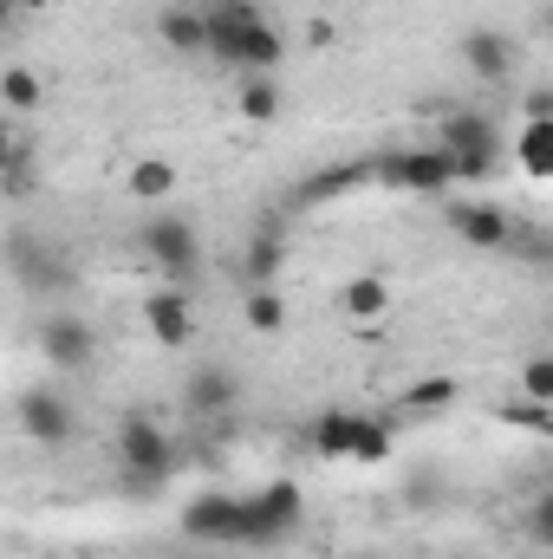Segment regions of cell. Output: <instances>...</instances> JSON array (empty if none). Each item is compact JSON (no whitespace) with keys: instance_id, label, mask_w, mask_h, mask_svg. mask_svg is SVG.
Returning <instances> with one entry per match:
<instances>
[{"instance_id":"34","label":"cell","mask_w":553,"mask_h":559,"mask_svg":"<svg viewBox=\"0 0 553 559\" xmlns=\"http://www.w3.org/2000/svg\"><path fill=\"white\" fill-rule=\"evenodd\" d=\"M196 7H215V0H196Z\"/></svg>"},{"instance_id":"23","label":"cell","mask_w":553,"mask_h":559,"mask_svg":"<svg viewBox=\"0 0 553 559\" xmlns=\"http://www.w3.org/2000/svg\"><path fill=\"white\" fill-rule=\"evenodd\" d=\"M242 312H248V325H255L261 338H280V332H286V299H280L274 286H248V306H242Z\"/></svg>"},{"instance_id":"19","label":"cell","mask_w":553,"mask_h":559,"mask_svg":"<svg viewBox=\"0 0 553 559\" xmlns=\"http://www.w3.org/2000/svg\"><path fill=\"white\" fill-rule=\"evenodd\" d=\"M235 111H242L248 124H274V118H280V79H274V72H255V79H242V92H235Z\"/></svg>"},{"instance_id":"13","label":"cell","mask_w":553,"mask_h":559,"mask_svg":"<svg viewBox=\"0 0 553 559\" xmlns=\"http://www.w3.org/2000/svg\"><path fill=\"white\" fill-rule=\"evenodd\" d=\"M183 404H189L196 423H228L242 411V378H235L228 365H202V371L183 384Z\"/></svg>"},{"instance_id":"12","label":"cell","mask_w":553,"mask_h":559,"mask_svg":"<svg viewBox=\"0 0 553 559\" xmlns=\"http://www.w3.org/2000/svg\"><path fill=\"white\" fill-rule=\"evenodd\" d=\"M456 52H462V66H469L475 85H515V72H521V46L502 26H469Z\"/></svg>"},{"instance_id":"5","label":"cell","mask_w":553,"mask_h":559,"mask_svg":"<svg viewBox=\"0 0 553 559\" xmlns=\"http://www.w3.org/2000/svg\"><path fill=\"white\" fill-rule=\"evenodd\" d=\"M299 527H306V495H299V481H268L261 495H248L242 547H286Z\"/></svg>"},{"instance_id":"6","label":"cell","mask_w":553,"mask_h":559,"mask_svg":"<svg viewBox=\"0 0 553 559\" xmlns=\"http://www.w3.org/2000/svg\"><path fill=\"white\" fill-rule=\"evenodd\" d=\"M372 176L385 189H404V195H449L456 189V156L443 143H423V150H391V156H372Z\"/></svg>"},{"instance_id":"33","label":"cell","mask_w":553,"mask_h":559,"mask_svg":"<svg viewBox=\"0 0 553 559\" xmlns=\"http://www.w3.org/2000/svg\"><path fill=\"white\" fill-rule=\"evenodd\" d=\"M548 352H553V319H548Z\"/></svg>"},{"instance_id":"28","label":"cell","mask_w":553,"mask_h":559,"mask_svg":"<svg viewBox=\"0 0 553 559\" xmlns=\"http://www.w3.org/2000/svg\"><path fill=\"white\" fill-rule=\"evenodd\" d=\"M515 384H521V397H528V404H553V352H534V358H521Z\"/></svg>"},{"instance_id":"3","label":"cell","mask_w":553,"mask_h":559,"mask_svg":"<svg viewBox=\"0 0 553 559\" xmlns=\"http://www.w3.org/2000/svg\"><path fill=\"white\" fill-rule=\"evenodd\" d=\"M436 143L456 156V182H495L502 163H508V143H502V124L489 111H449L436 124Z\"/></svg>"},{"instance_id":"18","label":"cell","mask_w":553,"mask_h":559,"mask_svg":"<svg viewBox=\"0 0 553 559\" xmlns=\"http://www.w3.org/2000/svg\"><path fill=\"white\" fill-rule=\"evenodd\" d=\"M352 182H378V176H372V163H332V169L306 176V182L293 189V202H326V195H345Z\"/></svg>"},{"instance_id":"8","label":"cell","mask_w":553,"mask_h":559,"mask_svg":"<svg viewBox=\"0 0 553 559\" xmlns=\"http://www.w3.org/2000/svg\"><path fill=\"white\" fill-rule=\"evenodd\" d=\"M7 274H13V286L20 293H66L72 286V261L46 241V235H33V228H13L7 235Z\"/></svg>"},{"instance_id":"21","label":"cell","mask_w":553,"mask_h":559,"mask_svg":"<svg viewBox=\"0 0 553 559\" xmlns=\"http://www.w3.org/2000/svg\"><path fill=\"white\" fill-rule=\"evenodd\" d=\"M508 261H521V267H534V274H553V228H541V222H515Z\"/></svg>"},{"instance_id":"32","label":"cell","mask_w":553,"mask_h":559,"mask_svg":"<svg viewBox=\"0 0 553 559\" xmlns=\"http://www.w3.org/2000/svg\"><path fill=\"white\" fill-rule=\"evenodd\" d=\"M534 20H541V33L553 39V0H541V13H534Z\"/></svg>"},{"instance_id":"14","label":"cell","mask_w":553,"mask_h":559,"mask_svg":"<svg viewBox=\"0 0 553 559\" xmlns=\"http://www.w3.org/2000/svg\"><path fill=\"white\" fill-rule=\"evenodd\" d=\"M143 325H150L156 345L183 352V345L196 338V306H189V293H183V286H150V299H143Z\"/></svg>"},{"instance_id":"2","label":"cell","mask_w":553,"mask_h":559,"mask_svg":"<svg viewBox=\"0 0 553 559\" xmlns=\"http://www.w3.org/2000/svg\"><path fill=\"white\" fill-rule=\"evenodd\" d=\"M111 449H118V468H125V488L131 495H163L169 475H176V462H183L176 455V436L156 417H143V411H131V417L118 423Z\"/></svg>"},{"instance_id":"7","label":"cell","mask_w":553,"mask_h":559,"mask_svg":"<svg viewBox=\"0 0 553 559\" xmlns=\"http://www.w3.org/2000/svg\"><path fill=\"white\" fill-rule=\"evenodd\" d=\"M138 248L169 286H189L196 267H202V241H196V228H189L183 215H150V222L138 228Z\"/></svg>"},{"instance_id":"22","label":"cell","mask_w":553,"mask_h":559,"mask_svg":"<svg viewBox=\"0 0 553 559\" xmlns=\"http://www.w3.org/2000/svg\"><path fill=\"white\" fill-rule=\"evenodd\" d=\"M0 98H7V111H13V118H26V111H39L46 85H39V72H26V66H7V72H0Z\"/></svg>"},{"instance_id":"16","label":"cell","mask_w":553,"mask_h":559,"mask_svg":"<svg viewBox=\"0 0 553 559\" xmlns=\"http://www.w3.org/2000/svg\"><path fill=\"white\" fill-rule=\"evenodd\" d=\"M515 163H521V176H534V182H553V118H521Z\"/></svg>"},{"instance_id":"4","label":"cell","mask_w":553,"mask_h":559,"mask_svg":"<svg viewBox=\"0 0 553 559\" xmlns=\"http://www.w3.org/2000/svg\"><path fill=\"white\" fill-rule=\"evenodd\" d=\"M13 423H20V436H26L33 449H46V455H59V449L79 442V411H72V397H66L59 384H26L20 404H13Z\"/></svg>"},{"instance_id":"15","label":"cell","mask_w":553,"mask_h":559,"mask_svg":"<svg viewBox=\"0 0 553 559\" xmlns=\"http://www.w3.org/2000/svg\"><path fill=\"white\" fill-rule=\"evenodd\" d=\"M156 39L176 52V59H209V13L196 0H176L156 13Z\"/></svg>"},{"instance_id":"1","label":"cell","mask_w":553,"mask_h":559,"mask_svg":"<svg viewBox=\"0 0 553 559\" xmlns=\"http://www.w3.org/2000/svg\"><path fill=\"white\" fill-rule=\"evenodd\" d=\"M202 13H209V59H215L222 72H242V79L280 72L286 39H280L274 20L261 13V0H215V7H202Z\"/></svg>"},{"instance_id":"26","label":"cell","mask_w":553,"mask_h":559,"mask_svg":"<svg viewBox=\"0 0 553 559\" xmlns=\"http://www.w3.org/2000/svg\"><path fill=\"white\" fill-rule=\"evenodd\" d=\"M449 404H456V378H423V384L404 391V411H411V417H436V411H449Z\"/></svg>"},{"instance_id":"29","label":"cell","mask_w":553,"mask_h":559,"mask_svg":"<svg viewBox=\"0 0 553 559\" xmlns=\"http://www.w3.org/2000/svg\"><path fill=\"white\" fill-rule=\"evenodd\" d=\"M7 195L20 202V195H33V150L20 138V124L7 131Z\"/></svg>"},{"instance_id":"20","label":"cell","mask_w":553,"mask_h":559,"mask_svg":"<svg viewBox=\"0 0 553 559\" xmlns=\"http://www.w3.org/2000/svg\"><path fill=\"white\" fill-rule=\"evenodd\" d=\"M339 306H345L352 319H385V306H391V280H385V274H358V280H345Z\"/></svg>"},{"instance_id":"27","label":"cell","mask_w":553,"mask_h":559,"mask_svg":"<svg viewBox=\"0 0 553 559\" xmlns=\"http://www.w3.org/2000/svg\"><path fill=\"white\" fill-rule=\"evenodd\" d=\"M169 189H176V169H169L163 156H143L138 169H131V195H138V202H163Z\"/></svg>"},{"instance_id":"17","label":"cell","mask_w":553,"mask_h":559,"mask_svg":"<svg viewBox=\"0 0 553 559\" xmlns=\"http://www.w3.org/2000/svg\"><path fill=\"white\" fill-rule=\"evenodd\" d=\"M306 436H313V449H319V455L352 462V442H358V411H319V417L306 423Z\"/></svg>"},{"instance_id":"24","label":"cell","mask_w":553,"mask_h":559,"mask_svg":"<svg viewBox=\"0 0 553 559\" xmlns=\"http://www.w3.org/2000/svg\"><path fill=\"white\" fill-rule=\"evenodd\" d=\"M280 261H286V248H280V228L255 235V241H248V286H274V280H280Z\"/></svg>"},{"instance_id":"30","label":"cell","mask_w":553,"mask_h":559,"mask_svg":"<svg viewBox=\"0 0 553 559\" xmlns=\"http://www.w3.org/2000/svg\"><path fill=\"white\" fill-rule=\"evenodd\" d=\"M521 534H528L541 554H553V488H541V495L528 501V514H521Z\"/></svg>"},{"instance_id":"31","label":"cell","mask_w":553,"mask_h":559,"mask_svg":"<svg viewBox=\"0 0 553 559\" xmlns=\"http://www.w3.org/2000/svg\"><path fill=\"white\" fill-rule=\"evenodd\" d=\"M0 7H7V13H46L52 0H0Z\"/></svg>"},{"instance_id":"9","label":"cell","mask_w":553,"mask_h":559,"mask_svg":"<svg viewBox=\"0 0 553 559\" xmlns=\"http://www.w3.org/2000/svg\"><path fill=\"white\" fill-rule=\"evenodd\" d=\"M242 514H248L242 495L202 488V495L183 501V540H196V547H242Z\"/></svg>"},{"instance_id":"10","label":"cell","mask_w":553,"mask_h":559,"mask_svg":"<svg viewBox=\"0 0 553 559\" xmlns=\"http://www.w3.org/2000/svg\"><path fill=\"white\" fill-rule=\"evenodd\" d=\"M33 345H39V358H46L52 371H92V358H98V332H92L79 312H59V306L39 319Z\"/></svg>"},{"instance_id":"25","label":"cell","mask_w":553,"mask_h":559,"mask_svg":"<svg viewBox=\"0 0 553 559\" xmlns=\"http://www.w3.org/2000/svg\"><path fill=\"white\" fill-rule=\"evenodd\" d=\"M391 442H398V436H391V423L358 411V442H352V462H365V468H372V462H385V455H391Z\"/></svg>"},{"instance_id":"11","label":"cell","mask_w":553,"mask_h":559,"mask_svg":"<svg viewBox=\"0 0 553 559\" xmlns=\"http://www.w3.org/2000/svg\"><path fill=\"white\" fill-rule=\"evenodd\" d=\"M443 222H449V235H456L462 248H475V254H508V241H515V215H508L502 202H449Z\"/></svg>"}]
</instances>
